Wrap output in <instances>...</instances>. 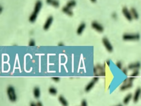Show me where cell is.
I'll return each mask as SVG.
<instances>
[{
    "instance_id": "18",
    "label": "cell",
    "mask_w": 141,
    "mask_h": 106,
    "mask_svg": "<svg viewBox=\"0 0 141 106\" xmlns=\"http://www.w3.org/2000/svg\"><path fill=\"white\" fill-rule=\"evenodd\" d=\"M59 101H60V103H61L62 105L64 106H68V103H67V101L66 99L64 98L63 96H60L59 97Z\"/></svg>"
},
{
    "instance_id": "2",
    "label": "cell",
    "mask_w": 141,
    "mask_h": 106,
    "mask_svg": "<svg viewBox=\"0 0 141 106\" xmlns=\"http://www.w3.org/2000/svg\"><path fill=\"white\" fill-rule=\"evenodd\" d=\"M7 93L9 101L12 102H16L17 97L16 90L12 86H8L7 89Z\"/></svg>"
},
{
    "instance_id": "11",
    "label": "cell",
    "mask_w": 141,
    "mask_h": 106,
    "mask_svg": "<svg viewBox=\"0 0 141 106\" xmlns=\"http://www.w3.org/2000/svg\"><path fill=\"white\" fill-rule=\"evenodd\" d=\"M46 2L48 5L52 6L55 8L60 6V2L58 0H46Z\"/></svg>"
},
{
    "instance_id": "3",
    "label": "cell",
    "mask_w": 141,
    "mask_h": 106,
    "mask_svg": "<svg viewBox=\"0 0 141 106\" xmlns=\"http://www.w3.org/2000/svg\"><path fill=\"white\" fill-rule=\"evenodd\" d=\"M141 36L138 33L131 34L126 33L123 35V39L125 41H135L138 40L140 39Z\"/></svg>"
},
{
    "instance_id": "26",
    "label": "cell",
    "mask_w": 141,
    "mask_h": 106,
    "mask_svg": "<svg viewBox=\"0 0 141 106\" xmlns=\"http://www.w3.org/2000/svg\"><path fill=\"white\" fill-rule=\"evenodd\" d=\"M122 71H123V73H124V74L127 75V73H128V69L127 68H123V69H122Z\"/></svg>"
},
{
    "instance_id": "32",
    "label": "cell",
    "mask_w": 141,
    "mask_h": 106,
    "mask_svg": "<svg viewBox=\"0 0 141 106\" xmlns=\"http://www.w3.org/2000/svg\"><path fill=\"white\" fill-rule=\"evenodd\" d=\"M106 63L107 64V65H108V66H110V60H107V61H106Z\"/></svg>"
},
{
    "instance_id": "28",
    "label": "cell",
    "mask_w": 141,
    "mask_h": 106,
    "mask_svg": "<svg viewBox=\"0 0 141 106\" xmlns=\"http://www.w3.org/2000/svg\"><path fill=\"white\" fill-rule=\"evenodd\" d=\"M52 79L54 81H55V82H58V81H60V78L59 77H52Z\"/></svg>"
},
{
    "instance_id": "5",
    "label": "cell",
    "mask_w": 141,
    "mask_h": 106,
    "mask_svg": "<svg viewBox=\"0 0 141 106\" xmlns=\"http://www.w3.org/2000/svg\"><path fill=\"white\" fill-rule=\"evenodd\" d=\"M122 13H123V16H125V17L126 18V20H127L129 21H132L133 18L131 13L130 10H129L127 7H123L122 9Z\"/></svg>"
},
{
    "instance_id": "4",
    "label": "cell",
    "mask_w": 141,
    "mask_h": 106,
    "mask_svg": "<svg viewBox=\"0 0 141 106\" xmlns=\"http://www.w3.org/2000/svg\"><path fill=\"white\" fill-rule=\"evenodd\" d=\"M102 43L108 52L111 53L113 51V46L106 37L103 38L102 39Z\"/></svg>"
},
{
    "instance_id": "10",
    "label": "cell",
    "mask_w": 141,
    "mask_h": 106,
    "mask_svg": "<svg viewBox=\"0 0 141 106\" xmlns=\"http://www.w3.org/2000/svg\"><path fill=\"white\" fill-rule=\"evenodd\" d=\"M141 64L140 62H136L134 63H131L128 66V69L130 70H135L139 69L141 67Z\"/></svg>"
},
{
    "instance_id": "30",
    "label": "cell",
    "mask_w": 141,
    "mask_h": 106,
    "mask_svg": "<svg viewBox=\"0 0 141 106\" xmlns=\"http://www.w3.org/2000/svg\"><path fill=\"white\" fill-rule=\"evenodd\" d=\"M112 17L114 19H116L117 18V14H116V13H113L112 14Z\"/></svg>"
},
{
    "instance_id": "25",
    "label": "cell",
    "mask_w": 141,
    "mask_h": 106,
    "mask_svg": "<svg viewBox=\"0 0 141 106\" xmlns=\"http://www.w3.org/2000/svg\"><path fill=\"white\" fill-rule=\"evenodd\" d=\"M29 45L31 46H35V41L34 40L31 39L30 40V41L29 42Z\"/></svg>"
},
{
    "instance_id": "22",
    "label": "cell",
    "mask_w": 141,
    "mask_h": 106,
    "mask_svg": "<svg viewBox=\"0 0 141 106\" xmlns=\"http://www.w3.org/2000/svg\"><path fill=\"white\" fill-rule=\"evenodd\" d=\"M97 68L98 70V71H105V67L104 65H102L101 64H97V65L95 66Z\"/></svg>"
},
{
    "instance_id": "33",
    "label": "cell",
    "mask_w": 141,
    "mask_h": 106,
    "mask_svg": "<svg viewBox=\"0 0 141 106\" xmlns=\"http://www.w3.org/2000/svg\"><path fill=\"white\" fill-rule=\"evenodd\" d=\"M2 11H3V7L0 6V14H1V12H2Z\"/></svg>"
},
{
    "instance_id": "34",
    "label": "cell",
    "mask_w": 141,
    "mask_h": 106,
    "mask_svg": "<svg viewBox=\"0 0 141 106\" xmlns=\"http://www.w3.org/2000/svg\"><path fill=\"white\" fill-rule=\"evenodd\" d=\"M97 0H91V1L93 3H95L96 2H97Z\"/></svg>"
},
{
    "instance_id": "12",
    "label": "cell",
    "mask_w": 141,
    "mask_h": 106,
    "mask_svg": "<svg viewBox=\"0 0 141 106\" xmlns=\"http://www.w3.org/2000/svg\"><path fill=\"white\" fill-rule=\"evenodd\" d=\"M62 11L63 13H65L67 15H68L69 16H73V11H72V9L69 7H67V6H66L65 7H63L62 9Z\"/></svg>"
},
{
    "instance_id": "1",
    "label": "cell",
    "mask_w": 141,
    "mask_h": 106,
    "mask_svg": "<svg viewBox=\"0 0 141 106\" xmlns=\"http://www.w3.org/2000/svg\"><path fill=\"white\" fill-rule=\"evenodd\" d=\"M43 7V3L40 0H37L35 4L34 9L33 12L31 13V14L29 17V20L31 23L34 22L36 20L37 17L38 16V14L40 12L41 8Z\"/></svg>"
},
{
    "instance_id": "20",
    "label": "cell",
    "mask_w": 141,
    "mask_h": 106,
    "mask_svg": "<svg viewBox=\"0 0 141 106\" xmlns=\"http://www.w3.org/2000/svg\"><path fill=\"white\" fill-rule=\"evenodd\" d=\"M49 92L52 95H56L57 93V91L55 87H51L49 89Z\"/></svg>"
},
{
    "instance_id": "9",
    "label": "cell",
    "mask_w": 141,
    "mask_h": 106,
    "mask_svg": "<svg viewBox=\"0 0 141 106\" xmlns=\"http://www.w3.org/2000/svg\"><path fill=\"white\" fill-rule=\"evenodd\" d=\"M133 87V83L132 82H126L123 83V84L120 86V90L121 91H124L129 89H130Z\"/></svg>"
},
{
    "instance_id": "6",
    "label": "cell",
    "mask_w": 141,
    "mask_h": 106,
    "mask_svg": "<svg viewBox=\"0 0 141 106\" xmlns=\"http://www.w3.org/2000/svg\"><path fill=\"white\" fill-rule=\"evenodd\" d=\"M91 26L94 29H95L96 31L99 32V33H102L104 30L103 26L97 21H93L92 22Z\"/></svg>"
},
{
    "instance_id": "27",
    "label": "cell",
    "mask_w": 141,
    "mask_h": 106,
    "mask_svg": "<svg viewBox=\"0 0 141 106\" xmlns=\"http://www.w3.org/2000/svg\"><path fill=\"white\" fill-rule=\"evenodd\" d=\"M81 105L83 106H87V103H86V100H85V99L83 100V101H82Z\"/></svg>"
},
{
    "instance_id": "23",
    "label": "cell",
    "mask_w": 141,
    "mask_h": 106,
    "mask_svg": "<svg viewBox=\"0 0 141 106\" xmlns=\"http://www.w3.org/2000/svg\"><path fill=\"white\" fill-rule=\"evenodd\" d=\"M139 74H140V72H139L138 70V69L135 70L133 71V73L131 74L130 76L133 77H136L137 76H138Z\"/></svg>"
},
{
    "instance_id": "24",
    "label": "cell",
    "mask_w": 141,
    "mask_h": 106,
    "mask_svg": "<svg viewBox=\"0 0 141 106\" xmlns=\"http://www.w3.org/2000/svg\"><path fill=\"white\" fill-rule=\"evenodd\" d=\"M116 65L119 69L121 70L123 69V64H122V62L121 61H117L116 62Z\"/></svg>"
},
{
    "instance_id": "19",
    "label": "cell",
    "mask_w": 141,
    "mask_h": 106,
    "mask_svg": "<svg viewBox=\"0 0 141 106\" xmlns=\"http://www.w3.org/2000/svg\"><path fill=\"white\" fill-rule=\"evenodd\" d=\"M77 5V2L75 0H69V1L67 3L66 6L69 8H72L73 7H75Z\"/></svg>"
},
{
    "instance_id": "13",
    "label": "cell",
    "mask_w": 141,
    "mask_h": 106,
    "mask_svg": "<svg viewBox=\"0 0 141 106\" xmlns=\"http://www.w3.org/2000/svg\"><path fill=\"white\" fill-rule=\"evenodd\" d=\"M86 27V24L85 23H80V25L79 26L78 28H77V33L78 35L82 34V33L84 31V30L85 29Z\"/></svg>"
},
{
    "instance_id": "17",
    "label": "cell",
    "mask_w": 141,
    "mask_h": 106,
    "mask_svg": "<svg viewBox=\"0 0 141 106\" xmlns=\"http://www.w3.org/2000/svg\"><path fill=\"white\" fill-rule=\"evenodd\" d=\"M33 94L35 98H39L40 96V90L39 87H35L33 90Z\"/></svg>"
},
{
    "instance_id": "31",
    "label": "cell",
    "mask_w": 141,
    "mask_h": 106,
    "mask_svg": "<svg viewBox=\"0 0 141 106\" xmlns=\"http://www.w3.org/2000/svg\"><path fill=\"white\" fill-rule=\"evenodd\" d=\"M93 80H94L96 82H97V81H98V80H99V77H98V76H95L94 77V78L93 79Z\"/></svg>"
},
{
    "instance_id": "7",
    "label": "cell",
    "mask_w": 141,
    "mask_h": 106,
    "mask_svg": "<svg viewBox=\"0 0 141 106\" xmlns=\"http://www.w3.org/2000/svg\"><path fill=\"white\" fill-rule=\"evenodd\" d=\"M53 17L52 16H49V17L45 21V23L44 26H43V28L45 31H47L49 29L51 25L52 24V23L53 22Z\"/></svg>"
},
{
    "instance_id": "21",
    "label": "cell",
    "mask_w": 141,
    "mask_h": 106,
    "mask_svg": "<svg viewBox=\"0 0 141 106\" xmlns=\"http://www.w3.org/2000/svg\"><path fill=\"white\" fill-rule=\"evenodd\" d=\"M95 76H105L106 75V73H105V71H98L97 73H95Z\"/></svg>"
},
{
    "instance_id": "8",
    "label": "cell",
    "mask_w": 141,
    "mask_h": 106,
    "mask_svg": "<svg viewBox=\"0 0 141 106\" xmlns=\"http://www.w3.org/2000/svg\"><path fill=\"white\" fill-rule=\"evenodd\" d=\"M141 96V88L138 87L135 91L134 95L133 96V101L135 103H137L139 101L140 96Z\"/></svg>"
},
{
    "instance_id": "14",
    "label": "cell",
    "mask_w": 141,
    "mask_h": 106,
    "mask_svg": "<svg viewBox=\"0 0 141 106\" xmlns=\"http://www.w3.org/2000/svg\"><path fill=\"white\" fill-rule=\"evenodd\" d=\"M130 12L131 14H132L133 18L135 19V20H138L139 18V14L138 12H137V9L134 8V7H132V8L130 9Z\"/></svg>"
},
{
    "instance_id": "15",
    "label": "cell",
    "mask_w": 141,
    "mask_h": 106,
    "mask_svg": "<svg viewBox=\"0 0 141 106\" xmlns=\"http://www.w3.org/2000/svg\"><path fill=\"white\" fill-rule=\"evenodd\" d=\"M132 97H133V95L132 93H130L127 94V95L125 96V97L124 98V99L123 100V103L124 105H128V104L129 103V101H130L131 99L132 98Z\"/></svg>"
},
{
    "instance_id": "16",
    "label": "cell",
    "mask_w": 141,
    "mask_h": 106,
    "mask_svg": "<svg viewBox=\"0 0 141 106\" xmlns=\"http://www.w3.org/2000/svg\"><path fill=\"white\" fill-rule=\"evenodd\" d=\"M96 83L95 81L94 80H92V81H91L89 84H88L87 85H86V88H85V91L86 92H89L91 91L94 86L95 84Z\"/></svg>"
},
{
    "instance_id": "29",
    "label": "cell",
    "mask_w": 141,
    "mask_h": 106,
    "mask_svg": "<svg viewBox=\"0 0 141 106\" xmlns=\"http://www.w3.org/2000/svg\"><path fill=\"white\" fill-rule=\"evenodd\" d=\"M98 72V69L97 68V67L96 66H94L93 68V73L94 74H95V73H97Z\"/></svg>"
}]
</instances>
